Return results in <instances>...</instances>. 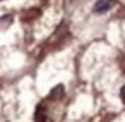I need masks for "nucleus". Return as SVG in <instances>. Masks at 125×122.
<instances>
[{"mask_svg":"<svg viewBox=\"0 0 125 122\" xmlns=\"http://www.w3.org/2000/svg\"><path fill=\"white\" fill-rule=\"evenodd\" d=\"M113 0H97L94 5V12H106L108 9H111Z\"/></svg>","mask_w":125,"mask_h":122,"instance_id":"nucleus-1","label":"nucleus"},{"mask_svg":"<svg viewBox=\"0 0 125 122\" xmlns=\"http://www.w3.org/2000/svg\"><path fill=\"white\" fill-rule=\"evenodd\" d=\"M45 120H47V112L43 108V105H38L35 112V122H45Z\"/></svg>","mask_w":125,"mask_h":122,"instance_id":"nucleus-2","label":"nucleus"},{"mask_svg":"<svg viewBox=\"0 0 125 122\" xmlns=\"http://www.w3.org/2000/svg\"><path fill=\"white\" fill-rule=\"evenodd\" d=\"M62 89H64V87H62L61 84L59 85H56L52 91H51V99H56V98H61L62 96V93H64V91H62Z\"/></svg>","mask_w":125,"mask_h":122,"instance_id":"nucleus-3","label":"nucleus"},{"mask_svg":"<svg viewBox=\"0 0 125 122\" xmlns=\"http://www.w3.org/2000/svg\"><path fill=\"white\" fill-rule=\"evenodd\" d=\"M38 14H40V11H37V9H35V11H31V12H26L23 18H24V21H30V18H37Z\"/></svg>","mask_w":125,"mask_h":122,"instance_id":"nucleus-4","label":"nucleus"},{"mask_svg":"<svg viewBox=\"0 0 125 122\" xmlns=\"http://www.w3.org/2000/svg\"><path fill=\"white\" fill-rule=\"evenodd\" d=\"M120 98H122V101L125 103V85L122 87V91H120Z\"/></svg>","mask_w":125,"mask_h":122,"instance_id":"nucleus-5","label":"nucleus"}]
</instances>
